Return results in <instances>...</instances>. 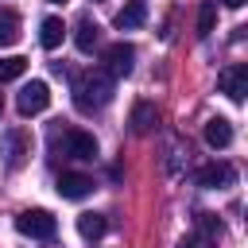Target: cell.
I'll use <instances>...</instances> for the list:
<instances>
[{"label": "cell", "instance_id": "obj_11", "mask_svg": "<svg viewBox=\"0 0 248 248\" xmlns=\"http://www.w3.org/2000/svg\"><path fill=\"white\" fill-rule=\"evenodd\" d=\"M205 143L217 147V151L229 147V143H232V124H229L225 116H209V120H205Z\"/></svg>", "mask_w": 248, "mask_h": 248}, {"label": "cell", "instance_id": "obj_6", "mask_svg": "<svg viewBox=\"0 0 248 248\" xmlns=\"http://www.w3.org/2000/svg\"><path fill=\"white\" fill-rule=\"evenodd\" d=\"M217 85H221V93H225L229 101H244V93H248V66H244V62H236V66L221 70Z\"/></svg>", "mask_w": 248, "mask_h": 248}, {"label": "cell", "instance_id": "obj_5", "mask_svg": "<svg viewBox=\"0 0 248 248\" xmlns=\"http://www.w3.org/2000/svg\"><path fill=\"white\" fill-rule=\"evenodd\" d=\"M132 66H136V46H128V43H112V46L105 50V70H108L112 78H128Z\"/></svg>", "mask_w": 248, "mask_h": 248}, {"label": "cell", "instance_id": "obj_15", "mask_svg": "<svg viewBox=\"0 0 248 248\" xmlns=\"http://www.w3.org/2000/svg\"><path fill=\"white\" fill-rule=\"evenodd\" d=\"M105 229H108L105 213H81V217H78V232H81L85 240H97V236H105Z\"/></svg>", "mask_w": 248, "mask_h": 248}, {"label": "cell", "instance_id": "obj_9", "mask_svg": "<svg viewBox=\"0 0 248 248\" xmlns=\"http://www.w3.org/2000/svg\"><path fill=\"white\" fill-rule=\"evenodd\" d=\"M62 198H70V202H78V198H85L89 190H93V178L89 174H78V170H66V174H58V186H54Z\"/></svg>", "mask_w": 248, "mask_h": 248}, {"label": "cell", "instance_id": "obj_21", "mask_svg": "<svg viewBox=\"0 0 248 248\" xmlns=\"http://www.w3.org/2000/svg\"><path fill=\"white\" fill-rule=\"evenodd\" d=\"M225 8H244V0H221Z\"/></svg>", "mask_w": 248, "mask_h": 248}, {"label": "cell", "instance_id": "obj_2", "mask_svg": "<svg viewBox=\"0 0 248 248\" xmlns=\"http://www.w3.org/2000/svg\"><path fill=\"white\" fill-rule=\"evenodd\" d=\"M16 229H19L23 236H31V240H54L58 221H54L46 209H23V213L16 217Z\"/></svg>", "mask_w": 248, "mask_h": 248}, {"label": "cell", "instance_id": "obj_22", "mask_svg": "<svg viewBox=\"0 0 248 248\" xmlns=\"http://www.w3.org/2000/svg\"><path fill=\"white\" fill-rule=\"evenodd\" d=\"M50 4H62V0H50Z\"/></svg>", "mask_w": 248, "mask_h": 248}, {"label": "cell", "instance_id": "obj_8", "mask_svg": "<svg viewBox=\"0 0 248 248\" xmlns=\"http://www.w3.org/2000/svg\"><path fill=\"white\" fill-rule=\"evenodd\" d=\"M232 178H236V170H232L229 163H205V167L194 174V182L205 186V190H225V186H232Z\"/></svg>", "mask_w": 248, "mask_h": 248}, {"label": "cell", "instance_id": "obj_13", "mask_svg": "<svg viewBox=\"0 0 248 248\" xmlns=\"http://www.w3.org/2000/svg\"><path fill=\"white\" fill-rule=\"evenodd\" d=\"M62 39H66V23H62L58 16H46V19L39 23V43H43L46 50H54Z\"/></svg>", "mask_w": 248, "mask_h": 248}, {"label": "cell", "instance_id": "obj_10", "mask_svg": "<svg viewBox=\"0 0 248 248\" xmlns=\"http://www.w3.org/2000/svg\"><path fill=\"white\" fill-rule=\"evenodd\" d=\"M97 43H101V27H97L89 16H81V19H78V27H74V46H78L81 54H89Z\"/></svg>", "mask_w": 248, "mask_h": 248}, {"label": "cell", "instance_id": "obj_20", "mask_svg": "<svg viewBox=\"0 0 248 248\" xmlns=\"http://www.w3.org/2000/svg\"><path fill=\"white\" fill-rule=\"evenodd\" d=\"M178 248H202V244H198V236H190V240H182Z\"/></svg>", "mask_w": 248, "mask_h": 248}, {"label": "cell", "instance_id": "obj_14", "mask_svg": "<svg viewBox=\"0 0 248 248\" xmlns=\"http://www.w3.org/2000/svg\"><path fill=\"white\" fill-rule=\"evenodd\" d=\"M143 19H147L143 0H132V4H124V8L116 12V27H120V31H132V27H140Z\"/></svg>", "mask_w": 248, "mask_h": 248}, {"label": "cell", "instance_id": "obj_1", "mask_svg": "<svg viewBox=\"0 0 248 248\" xmlns=\"http://www.w3.org/2000/svg\"><path fill=\"white\" fill-rule=\"evenodd\" d=\"M112 93H116V81H112L108 70H85V74L74 78V105H78V112L105 108L112 101Z\"/></svg>", "mask_w": 248, "mask_h": 248}, {"label": "cell", "instance_id": "obj_12", "mask_svg": "<svg viewBox=\"0 0 248 248\" xmlns=\"http://www.w3.org/2000/svg\"><path fill=\"white\" fill-rule=\"evenodd\" d=\"M155 120H159V112H155V105H151V101H140V105L132 108V116H128V124H132V132H136V136H147V132L155 128Z\"/></svg>", "mask_w": 248, "mask_h": 248}, {"label": "cell", "instance_id": "obj_7", "mask_svg": "<svg viewBox=\"0 0 248 248\" xmlns=\"http://www.w3.org/2000/svg\"><path fill=\"white\" fill-rule=\"evenodd\" d=\"M27 155H31V140H27V132L8 128V132H4V163L16 170V167L27 163Z\"/></svg>", "mask_w": 248, "mask_h": 248}, {"label": "cell", "instance_id": "obj_19", "mask_svg": "<svg viewBox=\"0 0 248 248\" xmlns=\"http://www.w3.org/2000/svg\"><path fill=\"white\" fill-rule=\"evenodd\" d=\"M198 232L209 236V240H217V236H221V221H217V213H198Z\"/></svg>", "mask_w": 248, "mask_h": 248}, {"label": "cell", "instance_id": "obj_16", "mask_svg": "<svg viewBox=\"0 0 248 248\" xmlns=\"http://www.w3.org/2000/svg\"><path fill=\"white\" fill-rule=\"evenodd\" d=\"M16 39H19V16L0 8V46H12Z\"/></svg>", "mask_w": 248, "mask_h": 248}, {"label": "cell", "instance_id": "obj_18", "mask_svg": "<svg viewBox=\"0 0 248 248\" xmlns=\"http://www.w3.org/2000/svg\"><path fill=\"white\" fill-rule=\"evenodd\" d=\"M213 23H217V4H213V0H205V4L198 8V35H209V31H213Z\"/></svg>", "mask_w": 248, "mask_h": 248}, {"label": "cell", "instance_id": "obj_17", "mask_svg": "<svg viewBox=\"0 0 248 248\" xmlns=\"http://www.w3.org/2000/svg\"><path fill=\"white\" fill-rule=\"evenodd\" d=\"M23 74H27V58H19V54L0 58V85H4V81H16V78H23Z\"/></svg>", "mask_w": 248, "mask_h": 248}, {"label": "cell", "instance_id": "obj_3", "mask_svg": "<svg viewBox=\"0 0 248 248\" xmlns=\"http://www.w3.org/2000/svg\"><path fill=\"white\" fill-rule=\"evenodd\" d=\"M54 147H62V155H70V159H93L97 155V140L81 128H66L62 136H54Z\"/></svg>", "mask_w": 248, "mask_h": 248}, {"label": "cell", "instance_id": "obj_4", "mask_svg": "<svg viewBox=\"0 0 248 248\" xmlns=\"http://www.w3.org/2000/svg\"><path fill=\"white\" fill-rule=\"evenodd\" d=\"M46 105H50V89H46V81H27V85L19 89V97H16L19 116H35V112H43Z\"/></svg>", "mask_w": 248, "mask_h": 248}]
</instances>
